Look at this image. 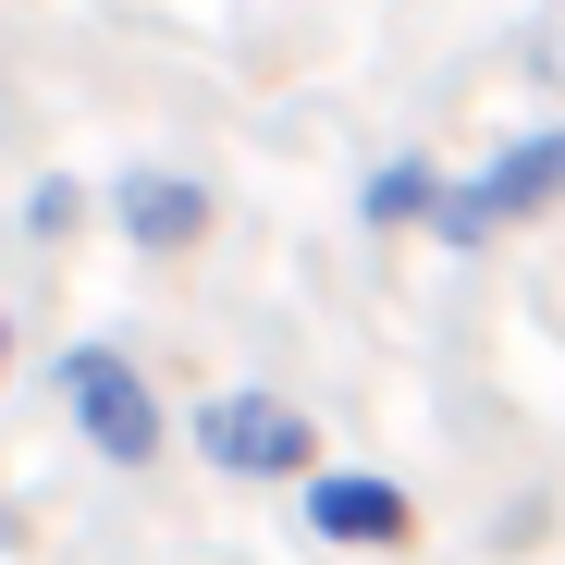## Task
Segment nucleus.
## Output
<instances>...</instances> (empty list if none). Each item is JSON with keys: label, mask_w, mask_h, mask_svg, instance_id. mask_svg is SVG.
I'll return each instance as SVG.
<instances>
[{"label": "nucleus", "mask_w": 565, "mask_h": 565, "mask_svg": "<svg viewBox=\"0 0 565 565\" xmlns=\"http://www.w3.org/2000/svg\"><path fill=\"white\" fill-rule=\"evenodd\" d=\"M50 382H62V418H74L86 455H111V467H160L172 418H160L148 369H136L124 344H62V356H50Z\"/></svg>", "instance_id": "nucleus-1"}, {"label": "nucleus", "mask_w": 565, "mask_h": 565, "mask_svg": "<svg viewBox=\"0 0 565 565\" xmlns=\"http://www.w3.org/2000/svg\"><path fill=\"white\" fill-rule=\"evenodd\" d=\"M565 198V124H541V136H504L467 184H443V210H430V234L467 258V246H492V234H516V222H541Z\"/></svg>", "instance_id": "nucleus-2"}, {"label": "nucleus", "mask_w": 565, "mask_h": 565, "mask_svg": "<svg viewBox=\"0 0 565 565\" xmlns=\"http://www.w3.org/2000/svg\"><path fill=\"white\" fill-rule=\"evenodd\" d=\"M198 455L222 467V480H308L320 467V418L296 406V394H258V382H234V394H210L198 406Z\"/></svg>", "instance_id": "nucleus-3"}, {"label": "nucleus", "mask_w": 565, "mask_h": 565, "mask_svg": "<svg viewBox=\"0 0 565 565\" xmlns=\"http://www.w3.org/2000/svg\"><path fill=\"white\" fill-rule=\"evenodd\" d=\"M210 222H222L210 172H172V160H124V172H111V234H124L136 258H198Z\"/></svg>", "instance_id": "nucleus-4"}, {"label": "nucleus", "mask_w": 565, "mask_h": 565, "mask_svg": "<svg viewBox=\"0 0 565 565\" xmlns=\"http://www.w3.org/2000/svg\"><path fill=\"white\" fill-rule=\"evenodd\" d=\"M308 541H332V553H406L418 541V504H406V480H369V467H308Z\"/></svg>", "instance_id": "nucleus-5"}, {"label": "nucleus", "mask_w": 565, "mask_h": 565, "mask_svg": "<svg viewBox=\"0 0 565 565\" xmlns=\"http://www.w3.org/2000/svg\"><path fill=\"white\" fill-rule=\"evenodd\" d=\"M430 210H443V160H418V148L356 184V222H369V234H406V222H430Z\"/></svg>", "instance_id": "nucleus-6"}, {"label": "nucleus", "mask_w": 565, "mask_h": 565, "mask_svg": "<svg viewBox=\"0 0 565 565\" xmlns=\"http://www.w3.org/2000/svg\"><path fill=\"white\" fill-rule=\"evenodd\" d=\"M74 222H86V184H74V172H38V184H25V246H62Z\"/></svg>", "instance_id": "nucleus-7"}, {"label": "nucleus", "mask_w": 565, "mask_h": 565, "mask_svg": "<svg viewBox=\"0 0 565 565\" xmlns=\"http://www.w3.org/2000/svg\"><path fill=\"white\" fill-rule=\"evenodd\" d=\"M13 356H25V320H13V296H0V382H13Z\"/></svg>", "instance_id": "nucleus-8"}]
</instances>
